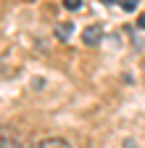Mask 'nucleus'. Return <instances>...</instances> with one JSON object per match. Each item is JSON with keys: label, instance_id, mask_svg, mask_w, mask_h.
<instances>
[{"label": "nucleus", "instance_id": "nucleus-5", "mask_svg": "<svg viewBox=\"0 0 145 148\" xmlns=\"http://www.w3.org/2000/svg\"><path fill=\"white\" fill-rule=\"evenodd\" d=\"M119 5H121L124 11H135V8H137V0H119Z\"/></svg>", "mask_w": 145, "mask_h": 148}, {"label": "nucleus", "instance_id": "nucleus-3", "mask_svg": "<svg viewBox=\"0 0 145 148\" xmlns=\"http://www.w3.org/2000/svg\"><path fill=\"white\" fill-rule=\"evenodd\" d=\"M32 148H71L63 138H45V140H40V143H34Z\"/></svg>", "mask_w": 145, "mask_h": 148}, {"label": "nucleus", "instance_id": "nucleus-6", "mask_svg": "<svg viewBox=\"0 0 145 148\" xmlns=\"http://www.w3.org/2000/svg\"><path fill=\"white\" fill-rule=\"evenodd\" d=\"M63 5H66L69 11H77V8L82 5V0H63Z\"/></svg>", "mask_w": 145, "mask_h": 148}, {"label": "nucleus", "instance_id": "nucleus-8", "mask_svg": "<svg viewBox=\"0 0 145 148\" xmlns=\"http://www.w3.org/2000/svg\"><path fill=\"white\" fill-rule=\"evenodd\" d=\"M142 71H145V64H142Z\"/></svg>", "mask_w": 145, "mask_h": 148}, {"label": "nucleus", "instance_id": "nucleus-4", "mask_svg": "<svg viewBox=\"0 0 145 148\" xmlns=\"http://www.w3.org/2000/svg\"><path fill=\"white\" fill-rule=\"evenodd\" d=\"M71 32H74V24H71V21H63V24L56 27V37H58V40H69Z\"/></svg>", "mask_w": 145, "mask_h": 148}, {"label": "nucleus", "instance_id": "nucleus-2", "mask_svg": "<svg viewBox=\"0 0 145 148\" xmlns=\"http://www.w3.org/2000/svg\"><path fill=\"white\" fill-rule=\"evenodd\" d=\"M100 37H103V27L100 24H90V27L82 29V42L84 45H98Z\"/></svg>", "mask_w": 145, "mask_h": 148}, {"label": "nucleus", "instance_id": "nucleus-7", "mask_svg": "<svg viewBox=\"0 0 145 148\" xmlns=\"http://www.w3.org/2000/svg\"><path fill=\"white\" fill-rule=\"evenodd\" d=\"M137 27H140V29H145V13H140V16H137Z\"/></svg>", "mask_w": 145, "mask_h": 148}, {"label": "nucleus", "instance_id": "nucleus-1", "mask_svg": "<svg viewBox=\"0 0 145 148\" xmlns=\"http://www.w3.org/2000/svg\"><path fill=\"white\" fill-rule=\"evenodd\" d=\"M0 148H27L21 135L11 127H0Z\"/></svg>", "mask_w": 145, "mask_h": 148}]
</instances>
